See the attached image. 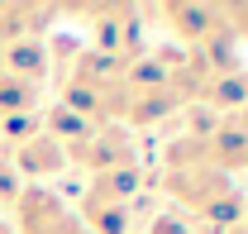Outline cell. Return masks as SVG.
<instances>
[{"instance_id": "obj_2", "label": "cell", "mask_w": 248, "mask_h": 234, "mask_svg": "<svg viewBox=\"0 0 248 234\" xmlns=\"http://www.w3.org/2000/svg\"><path fill=\"white\" fill-rule=\"evenodd\" d=\"M5 158H10V167L24 177H53L67 167V153H62L58 139H48L43 129H33L24 139H15V144H5Z\"/></svg>"}, {"instance_id": "obj_5", "label": "cell", "mask_w": 248, "mask_h": 234, "mask_svg": "<svg viewBox=\"0 0 248 234\" xmlns=\"http://www.w3.org/2000/svg\"><path fill=\"white\" fill-rule=\"evenodd\" d=\"M229 33H234V38H239V33H244V38H248V24H229Z\"/></svg>"}, {"instance_id": "obj_4", "label": "cell", "mask_w": 248, "mask_h": 234, "mask_svg": "<svg viewBox=\"0 0 248 234\" xmlns=\"http://www.w3.org/2000/svg\"><path fill=\"white\" fill-rule=\"evenodd\" d=\"M148 234H191V225H186L182 215H157L153 225H148Z\"/></svg>"}, {"instance_id": "obj_1", "label": "cell", "mask_w": 248, "mask_h": 234, "mask_svg": "<svg viewBox=\"0 0 248 234\" xmlns=\"http://www.w3.org/2000/svg\"><path fill=\"white\" fill-rule=\"evenodd\" d=\"M167 191L186 205V210H196L201 220H210V225H239V215H244V196L229 186V177L210 167V163H196V167H172L167 172Z\"/></svg>"}, {"instance_id": "obj_3", "label": "cell", "mask_w": 248, "mask_h": 234, "mask_svg": "<svg viewBox=\"0 0 248 234\" xmlns=\"http://www.w3.org/2000/svg\"><path fill=\"white\" fill-rule=\"evenodd\" d=\"M24 186H19V172L10 167V158H5V148H0V201H15Z\"/></svg>"}]
</instances>
